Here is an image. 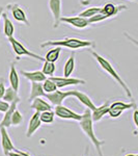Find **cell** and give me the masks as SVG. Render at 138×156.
Listing matches in <instances>:
<instances>
[{
	"mask_svg": "<svg viewBox=\"0 0 138 156\" xmlns=\"http://www.w3.org/2000/svg\"><path fill=\"white\" fill-rule=\"evenodd\" d=\"M47 46L67 47V48H70V49H82V48H87V47L92 46V43L90 41L75 39V37H66V39L58 40V41L45 42L44 44L41 45V47H47Z\"/></svg>",
	"mask_w": 138,
	"mask_h": 156,
	"instance_id": "3957f363",
	"label": "cell"
},
{
	"mask_svg": "<svg viewBox=\"0 0 138 156\" xmlns=\"http://www.w3.org/2000/svg\"><path fill=\"white\" fill-rule=\"evenodd\" d=\"M60 22H64V23H67L72 26L76 27V28L82 29L85 28L89 25L88 20L82 18V17L79 16H73V17H61L60 18Z\"/></svg>",
	"mask_w": 138,
	"mask_h": 156,
	"instance_id": "8fae6325",
	"label": "cell"
},
{
	"mask_svg": "<svg viewBox=\"0 0 138 156\" xmlns=\"http://www.w3.org/2000/svg\"><path fill=\"white\" fill-rule=\"evenodd\" d=\"M9 39V42L11 43L12 47V50H14V52L16 53L18 56H29L31 57V58H36V59H39V60H43L44 62L45 58L44 57H42L41 55L39 54H36L33 53V52L29 51L28 49L26 48V47L24 46L22 43H20L18 40H16L14 37H7Z\"/></svg>",
	"mask_w": 138,
	"mask_h": 156,
	"instance_id": "277c9868",
	"label": "cell"
},
{
	"mask_svg": "<svg viewBox=\"0 0 138 156\" xmlns=\"http://www.w3.org/2000/svg\"><path fill=\"white\" fill-rule=\"evenodd\" d=\"M7 156H30V155L26 152H21V151L16 149L15 151H12V152H9Z\"/></svg>",
	"mask_w": 138,
	"mask_h": 156,
	"instance_id": "1f68e13d",
	"label": "cell"
},
{
	"mask_svg": "<svg viewBox=\"0 0 138 156\" xmlns=\"http://www.w3.org/2000/svg\"><path fill=\"white\" fill-rule=\"evenodd\" d=\"M55 70H56V66H55V62H47L44 60V65H43V73L46 76H53Z\"/></svg>",
	"mask_w": 138,
	"mask_h": 156,
	"instance_id": "484cf974",
	"label": "cell"
},
{
	"mask_svg": "<svg viewBox=\"0 0 138 156\" xmlns=\"http://www.w3.org/2000/svg\"><path fill=\"white\" fill-rule=\"evenodd\" d=\"M45 94H46V93L43 90L41 82H32L31 90H30V96H29L30 101H32L34 98H37V97H45Z\"/></svg>",
	"mask_w": 138,
	"mask_h": 156,
	"instance_id": "44dd1931",
	"label": "cell"
},
{
	"mask_svg": "<svg viewBox=\"0 0 138 156\" xmlns=\"http://www.w3.org/2000/svg\"><path fill=\"white\" fill-rule=\"evenodd\" d=\"M137 117H138V112L136 109L134 110V114H133V120H134V124L135 126L138 127V121H137Z\"/></svg>",
	"mask_w": 138,
	"mask_h": 156,
	"instance_id": "e575fe53",
	"label": "cell"
},
{
	"mask_svg": "<svg viewBox=\"0 0 138 156\" xmlns=\"http://www.w3.org/2000/svg\"><path fill=\"white\" fill-rule=\"evenodd\" d=\"M0 135H1V148L2 151H3V154L7 156L9 152H12V151L16 150L14 144H12L11 137H9V133H7V130L5 127H1L0 128Z\"/></svg>",
	"mask_w": 138,
	"mask_h": 156,
	"instance_id": "9c48e42d",
	"label": "cell"
},
{
	"mask_svg": "<svg viewBox=\"0 0 138 156\" xmlns=\"http://www.w3.org/2000/svg\"><path fill=\"white\" fill-rule=\"evenodd\" d=\"M31 108L36 110V112H46V110H51L52 106L51 104H49L48 102L45 101L44 99H42L41 97H37L32 100Z\"/></svg>",
	"mask_w": 138,
	"mask_h": 156,
	"instance_id": "e0dca14e",
	"label": "cell"
},
{
	"mask_svg": "<svg viewBox=\"0 0 138 156\" xmlns=\"http://www.w3.org/2000/svg\"><path fill=\"white\" fill-rule=\"evenodd\" d=\"M49 9L53 16V26L57 27L61 18V0H49Z\"/></svg>",
	"mask_w": 138,
	"mask_h": 156,
	"instance_id": "30bf717a",
	"label": "cell"
},
{
	"mask_svg": "<svg viewBox=\"0 0 138 156\" xmlns=\"http://www.w3.org/2000/svg\"><path fill=\"white\" fill-rule=\"evenodd\" d=\"M79 125L81 130L84 132V134L88 137V140L91 142V144L95 146L96 151L99 156H104L102 151V146L105 144L104 140H100L97 137L96 133L94 131V122L91 120V112L87 108L84 112V114L82 115L81 120L79 121Z\"/></svg>",
	"mask_w": 138,
	"mask_h": 156,
	"instance_id": "6da1fadb",
	"label": "cell"
},
{
	"mask_svg": "<svg viewBox=\"0 0 138 156\" xmlns=\"http://www.w3.org/2000/svg\"><path fill=\"white\" fill-rule=\"evenodd\" d=\"M125 156H138L137 154H127V155H125Z\"/></svg>",
	"mask_w": 138,
	"mask_h": 156,
	"instance_id": "d590c367",
	"label": "cell"
},
{
	"mask_svg": "<svg viewBox=\"0 0 138 156\" xmlns=\"http://www.w3.org/2000/svg\"><path fill=\"white\" fill-rule=\"evenodd\" d=\"M70 96H71V90L62 92V90H56L55 92L49 93V94H45V97H46L50 101V103H51L52 105H54V106L62 104V102Z\"/></svg>",
	"mask_w": 138,
	"mask_h": 156,
	"instance_id": "52a82bcc",
	"label": "cell"
},
{
	"mask_svg": "<svg viewBox=\"0 0 138 156\" xmlns=\"http://www.w3.org/2000/svg\"><path fill=\"white\" fill-rule=\"evenodd\" d=\"M71 96L76 97L77 99H78L79 101L84 105V106H86L87 108H88L90 112H92V110L97 107L96 105L94 104L92 100L90 99L86 94H84V93L79 92V90H71Z\"/></svg>",
	"mask_w": 138,
	"mask_h": 156,
	"instance_id": "5bb4252c",
	"label": "cell"
},
{
	"mask_svg": "<svg viewBox=\"0 0 138 156\" xmlns=\"http://www.w3.org/2000/svg\"><path fill=\"white\" fill-rule=\"evenodd\" d=\"M4 93H5V85H4L3 82H0V99H2Z\"/></svg>",
	"mask_w": 138,
	"mask_h": 156,
	"instance_id": "836d02e7",
	"label": "cell"
},
{
	"mask_svg": "<svg viewBox=\"0 0 138 156\" xmlns=\"http://www.w3.org/2000/svg\"><path fill=\"white\" fill-rule=\"evenodd\" d=\"M41 125H42V122H41V120H40V112H36L29 120L28 127H27V131H26V136L27 137L32 136L33 133L41 127Z\"/></svg>",
	"mask_w": 138,
	"mask_h": 156,
	"instance_id": "4fadbf2b",
	"label": "cell"
},
{
	"mask_svg": "<svg viewBox=\"0 0 138 156\" xmlns=\"http://www.w3.org/2000/svg\"><path fill=\"white\" fill-rule=\"evenodd\" d=\"M74 69H75V54L73 53L64 66V76L70 77V75H72V73L74 72Z\"/></svg>",
	"mask_w": 138,
	"mask_h": 156,
	"instance_id": "cb8c5ba5",
	"label": "cell"
},
{
	"mask_svg": "<svg viewBox=\"0 0 138 156\" xmlns=\"http://www.w3.org/2000/svg\"><path fill=\"white\" fill-rule=\"evenodd\" d=\"M42 87H43V90H44V92L46 93V94L55 92V90H57L56 84H55V82L51 79V78H46V79L43 81Z\"/></svg>",
	"mask_w": 138,
	"mask_h": 156,
	"instance_id": "4316f807",
	"label": "cell"
},
{
	"mask_svg": "<svg viewBox=\"0 0 138 156\" xmlns=\"http://www.w3.org/2000/svg\"><path fill=\"white\" fill-rule=\"evenodd\" d=\"M1 17L3 18V31H4V36H5L6 37H14V32H15L14 24H12L11 20L9 19V17L6 16V14H3V12H2Z\"/></svg>",
	"mask_w": 138,
	"mask_h": 156,
	"instance_id": "7402d4cb",
	"label": "cell"
},
{
	"mask_svg": "<svg viewBox=\"0 0 138 156\" xmlns=\"http://www.w3.org/2000/svg\"><path fill=\"white\" fill-rule=\"evenodd\" d=\"M100 12H101V7H96V6L88 7V9H86L85 11L82 12L81 14L79 15V17H82V18H85V19H88V18H90V17L99 14Z\"/></svg>",
	"mask_w": 138,
	"mask_h": 156,
	"instance_id": "f1b7e54d",
	"label": "cell"
},
{
	"mask_svg": "<svg viewBox=\"0 0 138 156\" xmlns=\"http://www.w3.org/2000/svg\"><path fill=\"white\" fill-rule=\"evenodd\" d=\"M91 54L92 56L95 57V58L97 59V62L100 64V66H101V68L103 70H104L105 72H107L108 74L111 76L113 79L115 80V81L119 83L120 87H122V89L124 90V92L126 93L127 97L130 98V99H132V93H131V90L129 89V87L127 85V83H125V81L122 80V78L119 76V73H117L116 71H115V69L113 68V66H112L111 64L107 60L105 57H103L102 55L98 54L97 52L95 51H91Z\"/></svg>",
	"mask_w": 138,
	"mask_h": 156,
	"instance_id": "7a4b0ae2",
	"label": "cell"
},
{
	"mask_svg": "<svg viewBox=\"0 0 138 156\" xmlns=\"http://www.w3.org/2000/svg\"><path fill=\"white\" fill-rule=\"evenodd\" d=\"M54 114L57 115L60 119H66V120H75V121H80L82 118V115L76 114L75 112H73L70 108H67L64 105L60 104L56 105L54 109Z\"/></svg>",
	"mask_w": 138,
	"mask_h": 156,
	"instance_id": "8992f818",
	"label": "cell"
},
{
	"mask_svg": "<svg viewBox=\"0 0 138 156\" xmlns=\"http://www.w3.org/2000/svg\"><path fill=\"white\" fill-rule=\"evenodd\" d=\"M18 92H16L12 87H7V89H5V93H4L2 99H3V101L7 103H12L16 99H18Z\"/></svg>",
	"mask_w": 138,
	"mask_h": 156,
	"instance_id": "d4e9b609",
	"label": "cell"
},
{
	"mask_svg": "<svg viewBox=\"0 0 138 156\" xmlns=\"http://www.w3.org/2000/svg\"><path fill=\"white\" fill-rule=\"evenodd\" d=\"M55 114L54 112L51 110H46V112H40V120L42 123H46V124H51L54 121Z\"/></svg>",
	"mask_w": 138,
	"mask_h": 156,
	"instance_id": "83f0119b",
	"label": "cell"
},
{
	"mask_svg": "<svg viewBox=\"0 0 138 156\" xmlns=\"http://www.w3.org/2000/svg\"><path fill=\"white\" fill-rule=\"evenodd\" d=\"M19 102H20V98H18V99H16L14 102L11 103L9 108L7 109V112H4L3 118H2L1 122H0V128L1 127L9 128L12 125V112H14V110L17 108V106H18Z\"/></svg>",
	"mask_w": 138,
	"mask_h": 156,
	"instance_id": "7c38bea8",
	"label": "cell"
},
{
	"mask_svg": "<svg viewBox=\"0 0 138 156\" xmlns=\"http://www.w3.org/2000/svg\"><path fill=\"white\" fill-rule=\"evenodd\" d=\"M105 19H107V17L105 15H103L102 12H99V14L95 15V16L90 17L87 20H88V23L91 24V23H98V22H102L104 21Z\"/></svg>",
	"mask_w": 138,
	"mask_h": 156,
	"instance_id": "4dcf8cb0",
	"label": "cell"
},
{
	"mask_svg": "<svg viewBox=\"0 0 138 156\" xmlns=\"http://www.w3.org/2000/svg\"><path fill=\"white\" fill-rule=\"evenodd\" d=\"M1 15H2V9H0V18H1Z\"/></svg>",
	"mask_w": 138,
	"mask_h": 156,
	"instance_id": "8d00e7d4",
	"label": "cell"
},
{
	"mask_svg": "<svg viewBox=\"0 0 138 156\" xmlns=\"http://www.w3.org/2000/svg\"><path fill=\"white\" fill-rule=\"evenodd\" d=\"M135 107H136L135 103H125V102L116 101L109 105L108 115L111 118H119L125 110L130 109V108H135Z\"/></svg>",
	"mask_w": 138,
	"mask_h": 156,
	"instance_id": "5b68a950",
	"label": "cell"
},
{
	"mask_svg": "<svg viewBox=\"0 0 138 156\" xmlns=\"http://www.w3.org/2000/svg\"><path fill=\"white\" fill-rule=\"evenodd\" d=\"M22 122H23V115H22L21 112L16 108L12 115V125L18 126V125L21 124Z\"/></svg>",
	"mask_w": 138,
	"mask_h": 156,
	"instance_id": "f546056e",
	"label": "cell"
},
{
	"mask_svg": "<svg viewBox=\"0 0 138 156\" xmlns=\"http://www.w3.org/2000/svg\"><path fill=\"white\" fill-rule=\"evenodd\" d=\"M60 51H61V47H57L55 46L54 48L50 49L47 54L45 55V60L47 62H56L57 60L59 58V54H60Z\"/></svg>",
	"mask_w": 138,
	"mask_h": 156,
	"instance_id": "603a6c76",
	"label": "cell"
},
{
	"mask_svg": "<svg viewBox=\"0 0 138 156\" xmlns=\"http://www.w3.org/2000/svg\"><path fill=\"white\" fill-rule=\"evenodd\" d=\"M21 74L31 82H43L47 78V76L44 75L42 71H21Z\"/></svg>",
	"mask_w": 138,
	"mask_h": 156,
	"instance_id": "d6986e66",
	"label": "cell"
},
{
	"mask_svg": "<svg viewBox=\"0 0 138 156\" xmlns=\"http://www.w3.org/2000/svg\"><path fill=\"white\" fill-rule=\"evenodd\" d=\"M9 83H11V87H12L16 92L19 90V85H20V80H19V75L18 72L16 70L14 64H12L11 70H9Z\"/></svg>",
	"mask_w": 138,
	"mask_h": 156,
	"instance_id": "ffe728a7",
	"label": "cell"
},
{
	"mask_svg": "<svg viewBox=\"0 0 138 156\" xmlns=\"http://www.w3.org/2000/svg\"><path fill=\"white\" fill-rule=\"evenodd\" d=\"M55 82L57 89H61V87H66L69 85H77V84H85V80L79 79V78H72V77H50Z\"/></svg>",
	"mask_w": 138,
	"mask_h": 156,
	"instance_id": "ba28073f",
	"label": "cell"
},
{
	"mask_svg": "<svg viewBox=\"0 0 138 156\" xmlns=\"http://www.w3.org/2000/svg\"><path fill=\"white\" fill-rule=\"evenodd\" d=\"M127 9V6H125V5H114V4H112V3H107L103 7H101V12H100L105 15L107 18H110V17L116 16L122 9Z\"/></svg>",
	"mask_w": 138,
	"mask_h": 156,
	"instance_id": "9a60e30c",
	"label": "cell"
},
{
	"mask_svg": "<svg viewBox=\"0 0 138 156\" xmlns=\"http://www.w3.org/2000/svg\"><path fill=\"white\" fill-rule=\"evenodd\" d=\"M109 110V102L104 103L99 107H96L91 112V120L92 122H99L106 114H108Z\"/></svg>",
	"mask_w": 138,
	"mask_h": 156,
	"instance_id": "ac0fdd59",
	"label": "cell"
},
{
	"mask_svg": "<svg viewBox=\"0 0 138 156\" xmlns=\"http://www.w3.org/2000/svg\"><path fill=\"white\" fill-rule=\"evenodd\" d=\"M9 7L11 9L12 17L15 18V20H17L18 22H22V23H24L26 25H29L26 14H25V12L21 9V6L18 5V4H12V5H9Z\"/></svg>",
	"mask_w": 138,
	"mask_h": 156,
	"instance_id": "2e32d148",
	"label": "cell"
},
{
	"mask_svg": "<svg viewBox=\"0 0 138 156\" xmlns=\"http://www.w3.org/2000/svg\"><path fill=\"white\" fill-rule=\"evenodd\" d=\"M9 103H7L5 101H0V112H7V109L9 108Z\"/></svg>",
	"mask_w": 138,
	"mask_h": 156,
	"instance_id": "d6a6232c",
	"label": "cell"
}]
</instances>
